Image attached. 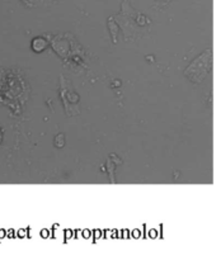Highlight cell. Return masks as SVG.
Wrapping results in <instances>:
<instances>
[{"label": "cell", "mask_w": 221, "mask_h": 260, "mask_svg": "<svg viewBox=\"0 0 221 260\" xmlns=\"http://www.w3.org/2000/svg\"><path fill=\"white\" fill-rule=\"evenodd\" d=\"M46 46H47V42H46L43 38H36V40L32 42L33 50L37 51V52H41V51L45 50Z\"/></svg>", "instance_id": "cell-2"}, {"label": "cell", "mask_w": 221, "mask_h": 260, "mask_svg": "<svg viewBox=\"0 0 221 260\" xmlns=\"http://www.w3.org/2000/svg\"><path fill=\"white\" fill-rule=\"evenodd\" d=\"M212 69V50H207L201 53L197 58L190 63L184 71V75L191 83H202Z\"/></svg>", "instance_id": "cell-1"}, {"label": "cell", "mask_w": 221, "mask_h": 260, "mask_svg": "<svg viewBox=\"0 0 221 260\" xmlns=\"http://www.w3.org/2000/svg\"><path fill=\"white\" fill-rule=\"evenodd\" d=\"M172 0H156V7H165V5L168 4V3H170Z\"/></svg>", "instance_id": "cell-3"}, {"label": "cell", "mask_w": 221, "mask_h": 260, "mask_svg": "<svg viewBox=\"0 0 221 260\" xmlns=\"http://www.w3.org/2000/svg\"><path fill=\"white\" fill-rule=\"evenodd\" d=\"M2 140H3V129L0 127V144H2Z\"/></svg>", "instance_id": "cell-4"}]
</instances>
